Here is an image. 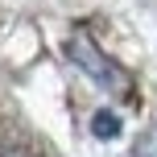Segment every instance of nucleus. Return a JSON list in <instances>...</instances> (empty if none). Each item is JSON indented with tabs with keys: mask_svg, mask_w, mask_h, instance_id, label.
<instances>
[{
	"mask_svg": "<svg viewBox=\"0 0 157 157\" xmlns=\"http://www.w3.org/2000/svg\"><path fill=\"white\" fill-rule=\"evenodd\" d=\"M136 157H157V128H153L149 136H145L141 145H136Z\"/></svg>",
	"mask_w": 157,
	"mask_h": 157,
	"instance_id": "3",
	"label": "nucleus"
},
{
	"mask_svg": "<svg viewBox=\"0 0 157 157\" xmlns=\"http://www.w3.org/2000/svg\"><path fill=\"white\" fill-rule=\"evenodd\" d=\"M0 157H17V153H4V149H0Z\"/></svg>",
	"mask_w": 157,
	"mask_h": 157,
	"instance_id": "4",
	"label": "nucleus"
},
{
	"mask_svg": "<svg viewBox=\"0 0 157 157\" xmlns=\"http://www.w3.org/2000/svg\"><path fill=\"white\" fill-rule=\"evenodd\" d=\"M66 54H71V62L78 66V71H83V75H91L99 87H108V91H120V95H128V91H132L128 75H124V71H116V66H112L108 58L95 50V41L87 37V33H75V37L66 41Z\"/></svg>",
	"mask_w": 157,
	"mask_h": 157,
	"instance_id": "1",
	"label": "nucleus"
},
{
	"mask_svg": "<svg viewBox=\"0 0 157 157\" xmlns=\"http://www.w3.org/2000/svg\"><path fill=\"white\" fill-rule=\"evenodd\" d=\"M116 132H120V116H112V112H99V116H95V136L112 141Z\"/></svg>",
	"mask_w": 157,
	"mask_h": 157,
	"instance_id": "2",
	"label": "nucleus"
}]
</instances>
